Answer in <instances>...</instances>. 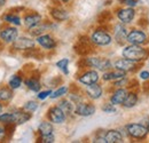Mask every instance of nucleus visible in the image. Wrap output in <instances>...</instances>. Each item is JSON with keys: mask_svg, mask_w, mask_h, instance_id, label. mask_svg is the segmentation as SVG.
Masks as SVG:
<instances>
[{"mask_svg": "<svg viewBox=\"0 0 149 143\" xmlns=\"http://www.w3.org/2000/svg\"><path fill=\"white\" fill-rule=\"evenodd\" d=\"M123 56L127 60H131L133 62H140V61H143L146 60L149 56L148 51L143 47H141L140 45H132L130 46H126L124 49H123Z\"/></svg>", "mask_w": 149, "mask_h": 143, "instance_id": "f257e3e1", "label": "nucleus"}, {"mask_svg": "<svg viewBox=\"0 0 149 143\" xmlns=\"http://www.w3.org/2000/svg\"><path fill=\"white\" fill-rule=\"evenodd\" d=\"M126 131L131 137L138 139V140L145 139L148 134V128L141 124H129L126 126Z\"/></svg>", "mask_w": 149, "mask_h": 143, "instance_id": "f03ea898", "label": "nucleus"}, {"mask_svg": "<svg viewBox=\"0 0 149 143\" xmlns=\"http://www.w3.org/2000/svg\"><path fill=\"white\" fill-rule=\"evenodd\" d=\"M86 61H87V65L88 67L95 68V69L101 70V71H106V70H108V69L111 68V62L108 58H103V57H90V58H86Z\"/></svg>", "mask_w": 149, "mask_h": 143, "instance_id": "7ed1b4c3", "label": "nucleus"}, {"mask_svg": "<svg viewBox=\"0 0 149 143\" xmlns=\"http://www.w3.org/2000/svg\"><path fill=\"white\" fill-rule=\"evenodd\" d=\"M74 52L81 56L88 55L92 52V45H91V40L87 37H80L78 42L74 45Z\"/></svg>", "mask_w": 149, "mask_h": 143, "instance_id": "20e7f679", "label": "nucleus"}, {"mask_svg": "<svg viewBox=\"0 0 149 143\" xmlns=\"http://www.w3.org/2000/svg\"><path fill=\"white\" fill-rule=\"evenodd\" d=\"M91 41L97 46H108L111 42V36L104 31L96 30L91 37Z\"/></svg>", "mask_w": 149, "mask_h": 143, "instance_id": "39448f33", "label": "nucleus"}, {"mask_svg": "<svg viewBox=\"0 0 149 143\" xmlns=\"http://www.w3.org/2000/svg\"><path fill=\"white\" fill-rule=\"evenodd\" d=\"M126 41L132 45H142L147 42V35L141 30H132L130 33H127Z\"/></svg>", "mask_w": 149, "mask_h": 143, "instance_id": "423d86ee", "label": "nucleus"}, {"mask_svg": "<svg viewBox=\"0 0 149 143\" xmlns=\"http://www.w3.org/2000/svg\"><path fill=\"white\" fill-rule=\"evenodd\" d=\"M65 116L67 115L64 113V111L58 107V106L51 108L48 110V113H47V117H48L49 121H52L54 124H62V123H64Z\"/></svg>", "mask_w": 149, "mask_h": 143, "instance_id": "0eeeda50", "label": "nucleus"}, {"mask_svg": "<svg viewBox=\"0 0 149 143\" xmlns=\"http://www.w3.org/2000/svg\"><path fill=\"white\" fill-rule=\"evenodd\" d=\"M33 47H35V41L25 37L16 38V40L13 42V48L16 51H28Z\"/></svg>", "mask_w": 149, "mask_h": 143, "instance_id": "6e6552de", "label": "nucleus"}, {"mask_svg": "<svg viewBox=\"0 0 149 143\" xmlns=\"http://www.w3.org/2000/svg\"><path fill=\"white\" fill-rule=\"evenodd\" d=\"M115 68L124 72L133 71L136 69V62H133V61L124 57V58H120V60L115 62Z\"/></svg>", "mask_w": 149, "mask_h": 143, "instance_id": "1a4fd4ad", "label": "nucleus"}, {"mask_svg": "<svg viewBox=\"0 0 149 143\" xmlns=\"http://www.w3.org/2000/svg\"><path fill=\"white\" fill-rule=\"evenodd\" d=\"M74 112L78 116L88 117V116H92L95 112V107L91 103H78L74 109Z\"/></svg>", "mask_w": 149, "mask_h": 143, "instance_id": "9d476101", "label": "nucleus"}, {"mask_svg": "<svg viewBox=\"0 0 149 143\" xmlns=\"http://www.w3.org/2000/svg\"><path fill=\"white\" fill-rule=\"evenodd\" d=\"M19 36V31L15 28H6L0 32V38L5 42H14Z\"/></svg>", "mask_w": 149, "mask_h": 143, "instance_id": "9b49d317", "label": "nucleus"}, {"mask_svg": "<svg viewBox=\"0 0 149 143\" xmlns=\"http://www.w3.org/2000/svg\"><path fill=\"white\" fill-rule=\"evenodd\" d=\"M97 80H99V74L96 71H87L79 77V81L86 86L97 83Z\"/></svg>", "mask_w": 149, "mask_h": 143, "instance_id": "f8f14e48", "label": "nucleus"}, {"mask_svg": "<svg viewBox=\"0 0 149 143\" xmlns=\"http://www.w3.org/2000/svg\"><path fill=\"white\" fill-rule=\"evenodd\" d=\"M37 41L41 47H44L46 49H52V48H54L56 46L55 40L49 35H41V36H39L37 38Z\"/></svg>", "mask_w": 149, "mask_h": 143, "instance_id": "ddd939ff", "label": "nucleus"}, {"mask_svg": "<svg viewBox=\"0 0 149 143\" xmlns=\"http://www.w3.org/2000/svg\"><path fill=\"white\" fill-rule=\"evenodd\" d=\"M106 143H120L123 142V136L120 134V132L116 131V129H110L107 131V133L103 135Z\"/></svg>", "mask_w": 149, "mask_h": 143, "instance_id": "4468645a", "label": "nucleus"}, {"mask_svg": "<svg viewBox=\"0 0 149 143\" xmlns=\"http://www.w3.org/2000/svg\"><path fill=\"white\" fill-rule=\"evenodd\" d=\"M134 9L133 8H123L120 10H118L117 16L118 18L123 22V23H130L132 22V19L134 18Z\"/></svg>", "mask_w": 149, "mask_h": 143, "instance_id": "2eb2a0df", "label": "nucleus"}, {"mask_svg": "<svg viewBox=\"0 0 149 143\" xmlns=\"http://www.w3.org/2000/svg\"><path fill=\"white\" fill-rule=\"evenodd\" d=\"M86 93H87L88 97H91L92 100H97L102 95V87L100 85H97L96 83L92 84V85H87Z\"/></svg>", "mask_w": 149, "mask_h": 143, "instance_id": "dca6fc26", "label": "nucleus"}, {"mask_svg": "<svg viewBox=\"0 0 149 143\" xmlns=\"http://www.w3.org/2000/svg\"><path fill=\"white\" fill-rule=\"evenodd\" d=\"M127 94H129V93L126 92V90L119 88V90H117L113 94H112L110 101H111V103L113 104V106H116V104H123V102L125 101Z\"/></svg>", "mask_w": 149, "mask_h": 143, "instance_id": "f3484780", "label": "nucleus"}, {"mask_svg": "<svg viewBox=\"0 0 149 143\" xmlns=\"http://www.w3.org/2000/svg\"><path fill=\"white\" fill-rule=\"evenodd\" d=\"M125 74H126V72L116 69V71L106 72L102 78H103V80H106V81H112V80H119V79H122V78H125Z\"/></svg>", "mask_w": 149, "mask_h": 143, "instance_id": "a211bd4d", "label": "nucleus"}, {"mask_svg": "<svg viewBox=\"0 0 149 143\" xmlns=\"http://www.w3.org/2000/svg\"><path fill=\"white\" fill-rule=\"evenodd\" d=\"M51 16L54 18L55 21H58V22H62V21H65L68 19L69 15L65 10L61 9V8H52L51 9Z\"/></svg>", "mask_w": 149, "mask_h": 143, "instance_id": "6ab92c4d", "label": "nucleus"}, {"mask_svg": "<svg viewBox=\"0 0 149 143\" xmlns=\"http://www.w3.org/2000/svg\"><path fill=\"white\" fill-rule=\"evenodd\" d=\"M40 21H41V16L39 14H30L24 17V24L30 29L32 26L38 25L40 23Z\"/></svg>", "mask_w": 149, "mask_h": 143, "instance_id": "aec40b11", "label": "nucleus"}, {"mask_svg": "<svg viewBox=\"0 0 149 143\" xmlns=\"http://www.w3.org/2000/svg\"><path fill=\"white\" fill-rule=\"evenodd\" d=\"M115 37H116V40H118V42H119V44H122L123 41H125V40H126L127 31H126V29H125L122 24H118V25L116 26Z\"/></svg>", "mask_w": 149, "mask_h": 143, "instance_id": "412c9836", "label": "nucleus"}, {"mask_svg": "<svg viewBox=\"0 0 149 143\" xmlns=\"http://www.w3.org/2000/svg\"><path fill=\"white\" fill-rule=\"evenodd\" d=\"M38 131L40 135H49L53 134V126L48 121H42L38 127Z\"/></svg>", "mask_w": 149, "mask_h": 143, "instance_id": "4be33fe9", "label": "nucleus"}, {"mask_svg": "<svg viewBox=\"0 0 149 143\" xmlns=\"http://www.w3.org/2000/svg\"><path fill=\"white\" fill-rule=\"evenodd\" d=\"M136 102H138V95L132 92V93H129V94H127L125 101L123 102V106L125 108H127V109H130V108L134 107V106L136 104Z\"/></svg>", "mask_w": 149, "mask_h": 143, "instance_id": "5701e85b", "label": "nucleus"}, {"mask_svg": "<svg viewBox=\"0 0 149 143\" xmlns=\"http://www.w3.org/2000/svg\"><path fill=\"white\" fill-rule=\"evenodd\" d=\"M31 118L30 113L23 112V111H16L15 112V123L16 124H24Z\"/></svg>", "mask_w": 149, "mask_h": 143, "instance_id": "b1692460", "label": "nucleus"}, {"mask_svg": "<svg viewBox=\"0 0 149 143\" xmlns=\"http://www.w3.org/2000/svg\"><path fill=\"white\" fill-rule=\"evenodd\" d=\"M25 84H26V86H28L29 90H33V92H39L40 87H41V86H40V83H39V80H38V78H35V77L28 79V80L25 81Z\"/></svg>", "mask_w": 149, "mask_h": 143, "instance_id": "393cba45", "label": "nucleus"}, {"mask_svg": "<svg viewBox=\"0 0 149 143\" xmlns=\"http://www.w3.org/2000/svg\"><path fill=\"white\" fill-rule=\"evenodd\" d=\"M47 25H42V24H38L36 26H32V28H30V33L32 35V36H41V33H44L46 30H47Z\"/></svg>", "mask_w": 149, "mask_h": 143, "instance_id": "a878e982", "label": "nucleus"}, {"mask_svg": "<svg viewBox=\"0 0 149 143\" xmlns=\"http://www.w3.org/2000/svg\"><path fill=\"white\" fill-rule=\"evenodd\" d=\"M0 121L1 123H15V112H6L0 113Z\"/></svg>", "mask_w": 149, "mask_h": 143, "instance_id": "bb28decb", "label": "nucleus"}, {"mask_svg": "<svg viewBox=\"0 0 149 143\" xmlns=\"http://www.w3.org/2000/svg\"><path fill=\"white\" fill-rule=\"evenodd\" d=\"M58 107L64 111V113H65V115L71 113V112H72V110H74L72 103H71V102H69L68 100H63V101H61V102L58 103Z\"/></svg>", "mask_w": 149, "mask_h": 143, "instance_id": "cd10ccee", "label": "nucleus"}, {"mask_svg": "<svg viewBox=\"0 0 149 143\" xmlns=\"http://www.w3.org/2000/svg\"><path fill=\"white\" fill-rule=\"evenodd\" d=\"M68 65H69V60L68 58H62L56 63V67L63 72L64 74H68L69 70H68Z\"/></svg>", "mask_w": 149, "mask_h": 143, "instance_id": "c85d7f7f", "label": "nucleus"}, {"mask_svg": "<svg viewBox=\"0 0 149 143\" xmlns=\"http://www.w3.org/2000/svg\"><path fill=\"white\" fill-rule=\"evenodd\" d=\"M21 84H22V79H21V77L19 76H13L10 79H9V87L12 88V90H16V88H19V86H21Z\"/></svg>", "mask_w": 149, "mask_h": 143, "instance_id": "c756f323", "label": "nucleus"}, {"mask_svg": "<svg viewBox=\"0 0 149 143\" xmlns=\"http://www.w3.org/2000/svg\"><path fill=\"white\" fill-rule=\"evenodd\" d=\"M13 97V92L8 88H1L0 90V100L2 101H9Z\"/></svg>", "mask_w": 149, "mask_h": 143, "instance_id": "7c9ffc66", "label": "nucleus"}, {"mask_svg": "<svg viewBox=\"0 0 149 143\" xmlns=\"http://www.w3.org/2000/svg\"><path fill=\"white\" fill-rule=\"evenodd\" d=\"M111 19V14L110 12H102L100 13V15L97 16V21L99 23H107Z\"/></svg>", "mask_w": 149, "mask_h": 143, "instance_id": "2f4dec72", "label": "nucleus"}, {"mask_svg": "<svg viewBox=\"0 0 149 143\" xmlns=\"http://www.w3.org/2000/svg\"><path fill=\"white\" fill-rule=\"evenodd\" d=\"M3 19L7 21V22H9V23H12V24H15V25H19V24H21V19H19V16L13 15V14L6 15V16L3 17Z\"/></svg>", "mask_w": 149, "mask_h": 143, "instance_id": "473e14b6", "label": "nucleus"}, {"mask_svg": "<svg viewBox=\"0 0 149 143\" xmlns=\"http://www.w3.org/2000/svg\"><path fill=\"white\" fill-rule=\"evenodd\" d=\"M38 108V104L35 102V101H29L24 104V110H26L28 112H33L36 111Z\"/></svg>", "mask_w": 149, "mask_h": 143, "instance_id": "72a5a7b5", "label": "nucleus"}, {"mask_svg": "<svg viewBox=\"0 0 149 143\" xmlns=\"http://www.w3.org/2000/svg\"><path fill=\"white\" fill-rule=\"evenodd\" d=\"M67 92H68V88L64 87V86H62V87H60L57 90H55L54 93H52V94H51V97H52V99H57V97L64 95Z\"/></svg>", "mask_w": 149, "mask_h": 143, "instance_id": "f704fd0d", "label": "nucleus"}, {"mask_svg": "<svg viewBox=\"0 0 149 143\" xmlns=\"http://www.w3.org/2000/svg\"><path fill=\"white\" fill-rule=\"evenodd\" d=\"M54 135L53 134H49V135H40V139H39V142L42 143H53L54 142Z\"/></svg>", "mask_w": 149, "mask_h": 143, "instance_id": "c9c22d12", "label": "nucleus"}, {"mask_svg": "<svg viewBox=\"0 0 149 143\" xmlns=\"http://www.w3.org/2000/svg\"><path fill=\"white\" fill-rule=\"evenodd\" d=\"M102 111L106 113H113L116 111V108L113 107L112 103H106L102 106Z\"/></svg>", "mask_w": 149, "mask_h": 143, "instance_id": "e433bc0d", "label": "nucleus"}, {"mask_svg": "<svg viewBox=\"0 0 149 143\" xmlns=\"http://www.w3.org/2000/svg\"><path fill=\"white\" fill-rule=\"evenodd\" d=\"M51 94H52V92H51L49 90H44V92H40V93L38 94V99H39V100H45L46 97L51 96Z\"/></svg>", "mask_w": 149, "mask_h": 143, "instance_id": "4c0bfd02", "label": "nucleus"}, {"mask_svg": "<svg viewBox=\"0 0 149 143\" xmlns=\"http://www.w3.org/2000/svg\"><path fill=\"white\" fill-rule=\"evenodd\" d=\"M120 2H124L125 5L130 6V7H135L136 6V0H120Z\"/></svg>", "mask_w": 149, "mask_h": 143, "instance_id": "58836bf2", "label": "nucleus"}, {"mask_svg": "<svg viewBox=\"0 0 149 143\" xmlns=\"http://www.w3.org/2000/svg\"><path fill=\"white\" fill-rule=\"evenodd\" d=\"M140 78H141V79H143L145 81H146V80H148L149 79V72L148 71H142L141 73H140Z\"/></svg>", "mask_w": 149, "mask_h": 143, "instance_id": "ea45409f", "label": "nucleus"}, {"mask_svg": "<svg viewBox=\"0 0 149 143\" xmlns=\"http://www.w3.org/2000/svg\"><path fill=\"white\" fill-rule=\"evenodd\" d=\"M5 134H6V131H5V127H0V140H2V139H3V136H5Z\"/></svg>", "mask_w": 149, "mask_h": 143, "instance_id": "a19ab883", "label": "nucleus"}, {"mask_svg": "<svg viewBox=\"0 0 149 143\" xmlns=\"http://www.w3.org/2000/svg\"><path fill=\"white\" fill-rule=\"evenodd\" d=\"M146 81H147V83L145 84L143 90H145V92H147V93H149V79H148V80H146Z\"/></svg>", "mask_w": 149, "mask_h": 143, "instance_id": "79ce46f5", "label": "nucleus"}, {"mask_svg": "<svg viewBox=\"0 0 149 143\" xmlns=\"http://www.w3.org/2000/svg\"><path fill=\"white\" fill-rule=\"evenodd\" d=\"M5 1H6V0H0V7H1V6L5 3Z\"/></svg>", "mask_w": 149, "mask_h": 143, "instance_id": "37998d69", "label": "nucleus"}, {"mask_svg": "<svg viewBox=\"0 0 149 143\" xmlns=\"http://www.w3.org/2000/svg\"><path fill=\"white\" fill-rule=\"evenodd\" d=\"M58 1H62V2H68L69 0H58Z\"/></svg>", "mask_w": 149, "mask_h": 143, "instance_id": "c03bdc74", "label": "nucleus"}, {"mask_svg": "<svg viewBox=\"0 0 149 143\" xmlns=\"http://www.w3.org/2000/svg\"><path fill=\"white\" fill-rule=\"evenodd\" d=\"M1 111H2V106L0 104V113H1Z\"/></svg>", "mask_w": 149, "mask_h": 143, "instance_id": "a18cd8bd", "label": "nucleus"}, {"mask_svg": "<svg viewBox=\"0 0 149 143\" xmlns=\"http://www.w3.org/2000/svg\"><path fill=\"white\" fill-rule=\"evenodd\" d=\"M147 128H148V132H149V123H148V127H147Z\"/></svg>", "mask_w": 149, "mask_h": 143, "instance_id": "49530a36", "label": "nucleus"}]
</instances>
